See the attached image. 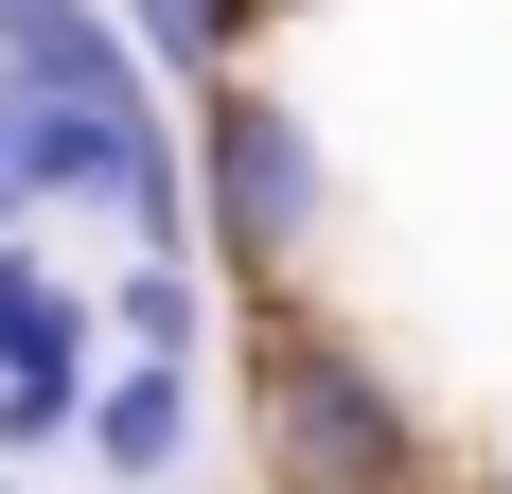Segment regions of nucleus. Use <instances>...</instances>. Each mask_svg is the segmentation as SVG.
I'll return each mask as SVG.
<instances>
[{"label":"nucleus","mask_w":512,"mask_h":494,"mask_svg":"<svg viewBox=\"0 0 512 494\" xmlns=\"http://www.w3.org/2000/svg\"><path fill=\"white\" fill-rule=\"evenodd\" d=\"M248 442H265V494H442V442H424V406L371 371L354 336H318L301 283L248 300Z\"/></svg>","instance_id":"f257e3e1"},{"label":"nucleus","mask_w":512,"mask_h":494,"mask_svg":"<svg viewBox=\"0 0 512 494\" xmlns=\"http://www.w3.org/2000/svg\"><path fill=\"white\" fill-rule=\"evenodd\" d=\"M195 230L230 247V283H248V300H283V283H301V247L336 230V142H318L265 71H212V89H195Z\"/></svg>","instance_id":"f03ea898"},{"label":"nucleus","mask_w":512,"mask_h":494,"mask_svg":"<svg viewBox=\"0 0 512 494\" xmlns=\"http://www.w3.org/2000/svg\"><path fill=\"white\" fill-rule=\"evenodd\" d=\"M0 106H142V71H124V36H106V0L18 18V36H0Z\"/></svg>","instance_id":"7ed1b4c3"},{"label":"nucleus","mask_w":512,"mask_h":494,"mask_svg":"<svg viewBox=\"0 0 512 494\" xmlns=\"http://www.w3.org/2000/svg\"><path fill=\"white\" fill-rule=\"evenodd\" d=\"M89 459H106V494H159L195 459V371H106L89 389Z\"/></svg>","instance_id":"20e7f679"},{"label":"nucleus","mask_w":512,"mask_h":494,"mask_svg":"<svg viewBox=\"0 0 512 494\" xmlns=\"http://www.w3.org/2000/svg\"><path fill=\"white\" fill-rule=\"evenodd\" d=\"M89 336H124V371H195V353H212V283L177 265V247H142V265L106 283V318H89Z\"/></svg>","instance_id":"39448f33"},{"label":"nucleus","mask_w":512,"mask_h":494,"mask_svg":"<svg viewBox=\"0 0 512 494\" xmlns=\"http://www.w3.org/2000/svg\"><path fill=\"white\" fill-rule=\"evenodd\" d=\"M0 371H106V336H89V300L53 283L36 247H0Z\"/></svg>","instance_id":"423d86ee"},{"label":"nucleus","mask_w":512,"mask_h":494,"mask_svg":"<svg viewBox=\"0 0 512 494\" xmlns=\"http://www.w3.org/2000/svg\"><path fill=\"white\" fill-rule=\"evenodd\" d=\"M106 36H124V71H230V36H248V18H230V0H106Z\"/></svg>","instance_id":"0eeeda50"},{"label":"nucleus","mask_w":512,"mask_h":494,"mask_svg":"<svg viewBox=\"0 0 512 494\" xmlns=\"http://www.w3.org/2000/svg\"><path fill=\"white\" fill-rule=\"evenodd\" d=\"M89 389H106V371H0V459H53V442H89Z\"/></svg>","instance_id":"6e6552de"},{"label":"nucleus","mask_w":512,"mask_h":494,"mask_svg":"<svg viewBox=\"0 0 512 494\" xmlns=\"http://www.w3.org/2000/svg\"><path fill=\"white\" fill-rule=\"evenodd\" d=\"M18 212H36V195H18V142H0V247H18Z\"/></svg>","instance_id":"1a4fd4ad"},{"label":"nucleus","mask_w":512,"mask_h":494,"mask_svg":"<svg viewBox=\"0 0 512 494\" xmlns=\"http://www.w3.org/2000/svg\"><path fill=\"white\" fill-rule=\"evenodd\" d=\"M18 18H53V0H0V36H18Z\"/></svg>","instance_id":"9d476101"},{"label":"nucleus","mask_w":512,"mask_h":494,"mask_svg":"<svg viewBox=\"0 0 512 494\" xmlns=\"http://www.w3.org/2000/svg\"><path fill=\"white\" fill-rule=\"evenodd\" d=\"M495 494H512V459H495Z\"/></svg>","instance_id":"9b49d317"}]
</instances>
